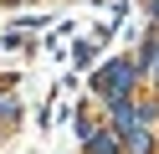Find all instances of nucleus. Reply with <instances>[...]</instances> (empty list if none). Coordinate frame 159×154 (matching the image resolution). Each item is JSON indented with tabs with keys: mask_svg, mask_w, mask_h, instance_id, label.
Instances as JSON below:
<instances>
[{
	"mask_svg": "<svg viewBox=\"0 0 159 154\" xmlns=\"http://www.w3.org/2000/svg\"><path fill=\"white\" fill-rule=\"evenodd\" d=\"M82 149H87V154H123V133H118L113 123H108V128H98L93 139L82 144Z\"/></svg>",
	"mask_w": 159,
	"mask_h": 154,
	"instance_id": "3",
	"label": "nucleus"
},
{
	"mask_svg": "<svg viewBox=\"0 0 159 154\" xmlns=\"http://www.w3.org/2000/svg\"><path fill=\"white\" fill-rule=\"evenodd\" d=\"M123 154H154V133H149V128L123 133Z\"/></svg>",
	"mask_w": 159,
	"mask_h": 154,
	"instance_id": "4",
	"label": "nucleus"
},
{
	"mask_svg": "<svg viewBox=\"0 0 159 154\" xmlns=\"http://www.w3.org/2000/svg\"><path fill=\"white\" fill-rule=\"evenodd\" d=\"M108 123H113L118 133H134L139 128V103L128 98V92L123 98H108Z\"/></svg>",
	"mask_w": 159,
	"mask_h": 154,
	"instance_id": "2",
	"label": "nucleus"
},
{
	"mask_svg": "<svg viewBox=\"0 0 159 154\" xmlns=\"http://www.w3.org/2000/svg\"><path fill=\"white\" fill-rule=\"evenodd\" d=\"M134 72H139L134 57H113L103 72H93V92L98 98H123V92L134 87Z\"/></svg>",
	"mask_w": 159,
	"mask_h": 154,
	"instance_id": "1",
	"label": "nucleus"
},
{
	"mask_svg": "<svg viewBox=\"0 0 159 154\" xmlns=\"http://www.w3.org/2000/svg\"><path fill=\"white\" fill-rule=\"evenodd\" d=\"M72 57H77V67H93V57H98V41H77V51H72Z\"/></svg>",
	"mask_w": 159,
	"mask_h": 154,
	"instance_id": "5",
	"label": "nucleus"
}]
</instances>
